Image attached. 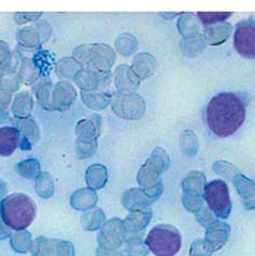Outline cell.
Returning <instances> with one entry per match:
<instances>
[{
    "mask_svg": "<svg viewBox=\"0 0 255 256\" xmlns=\"http://www.w3.org/2000/svg\"><path fill=\"white\" fill-rule=\"evenodd\" d=\"M246 118V106L238 95L221 93L211 99L207 108V122L212 132L225 138L235 134Z\"/></svg>",
    "mask_w": 255,
    "mask_h": 256,
    "instance_id": "cell-1",
    "label": "cell"
},
{
    "mask_svg": "<svg viewBox=\"0 0 255 256\" xmlns=\"http://www.w3.org/2000/svg\"><path fill=\"white\" fill-rule=\"evenodd\" d=\"M0 214L4 223L14 230H24L36 218V206L24 194H12L0 204Z\"/></svg>",
    "mask_w": 255,
    "mask_h": 256,
    "instance_id": "cell-2",
    "label": "cell"
},
{
    "mask_svg": "<svg viewBox=\"0 0 255 256\" xmlns=\"http://www.w3.org/2000/svg\"><path fill=\"white\" fill-rule=\"evenodd\" d=\"M146 244L155 256H174L182 246L181 234L172 225H158L148 232Z\"/></svg>",
    "mask_w": 255,
    "mask_h": 256,
    "instance_id": "cell-3",
    "label": "cell"
},
{
    "mask_svg": "<svg viewBox=\"0 0 255 256\" xmlns=\"http://www.w3.org/2000/svg\"><path fill=\"white\" fill-rule=\"evenodd\" d=\"M168 158L164 150L158 148L150 160L140 169L138 182L146 193L155 202L162 194V182L160 176L167 167Z\"/></svg>",
    "mask_w": 255,
    "mask_h": 256,
    "instance_id": "cell-4",
    "label": "cell"
},
{
    "mask_svg": "<svg viewBox=\"0 0 255 256\" xmlns=\"http://www.w3.org/2000/svg\"><path fill=\"white\" fill-rule=\"evenodd\" d=\"M204 198L208 208L216 218H228L232 212V202L228 184L223 180H214L204 186Z\"/></svg>",
    "mask_w": 255,
    "mask_h": 256,
    "instance_id": "cell-5",
    "label": "cell"
},
{
    "mask_svg": "<svg viewBox=\"0 0 255 256\" xmlns=\"http://www.w3.org/2000/svg\"><path fill=\"white\" fill-rule=\"evenodd\" d=\"M206 176L200 172H190L182 182V202L186 209L197 213L202 208V197Z\"/></svg>",
    "mask_w": 255,
    "mask_h": 256,
    "instance_id": "cell-6",
    "label": "cell"
},
{
    "mask_svg": "<svg viewBox=\"0 0 255 256\" xmlns=\"http://www.w3.org/2000/svg\"><path fill=\"white\" fill-rule=\"evenodd\" d=\"M235 48L246 58H255V20L249 18L237 24Z\"/></svg>",
    "mask_w": 255,
    "mask_h": 256,
    "instance_id": "cell-7",
    "label": "cell"
},
{
    "mask_svg": "<svg viewBox=\"0 0 255 256\" xmlns=\"http://www.w3.org/2000/svg\"><path fill=\"white\" fill-rule=\"evenodd\" d=\"M125 240L124 224L121 220L113 218L106 224L102 232L98 236L99 248L104 252H116Z\"/></svg>",
    "mask_w": 255,
    "mask_h": 256,
    "instance_id": "cell-8",
    "label": "cell"
},
{
    "mask_svg": "<svg viewBox=\"0 0 255 256\" xmlns=\"http://www.w3.org/2000/svg\"><path fill=\"white\" fill-rule=\"evenodd\" d=\"M230 234V226L224 222H216L209 226L204 236V242L212 253L218 251L228 242Z\"/></svg>",
    "mask_w": 255,
    "mask_h": 256,
    "instance_id": "cell-9",
    "label": "cell"
},
{
    "mask_svg": "<svg viewBox=\"0 0 255 256\" xmlns=\"http://www.w3.org/2000/svg\"><path fill=\"white\" fill-rule=\"evenodd\" d=\"M34 256H74L72 244L39 240L32 250Z\"/></svg>",
    "mask_w": 255,
    "mask_h": 256,
    "instance_id": "cell-10",
    "label": "cell"
},
{
    "mask_svg": "<svg viewBox=\"0 0 255 256\" xmlns=\"http://www.w3.org/2000/svg\"><path fill=\"white\" fill-rule=\"evenodd\" d=\"M154 202L144 190L132 188L127 190L123 197L124 207L130 212L150 210V206Z\"/></svg>",
    "mask_w": 255,
    "mask_h": 256,
    "instance_id": "cell-11",
    "label": "cell"
},
{
    "mask_svg": "<svg viewBox=\"0 0 255 256\" xmlns=\"http://www.w3.org/2000/svg\"><path fill=\"white\" fill-rule=\"evenodd\" d=\"M232 182L242 199L244 207L248 210L255 209V182L240 174L234 178Z\"/></svg>",
    "mask_w": 255,
    "mask_h": 256,
    "instance_id": "cell-12",
    "label": "cell"
},
{
    "mask_svg": "<svg viewBox=\"0 0 255 256\" xmlns=\"http://www.w3.org/2000/svg\"><path fill=\"white\" fill-rule=\"evenodd\" d=\"M151 218H152L151 209L132 212L130 216H127L125 222L123 223L125 234L144 232V228L148 224V222H150Z\"/></svg>",
    "mask_w": 255,
    "mask_h": 256,
    "instance_id": "cell-13",
    "label": "cell"
},
{
    "mask_svg": "<svg viewBox=\"0 0 255 256\" xmlns=\"http://www.w3.org/2000/svg\"><path fill=\"white\" fill-rule=\"evenodd\" d=\"M20 132L14 127L0 128V155H11L18 146Z\"/></svg>",
    "mask_w": 255,
    "mask_h": 256,
    "instance_id": "cell-14",
    "label": "cell"
},
{
    "mask_svg": "<svg viewBox=\"0 0 255 256\" xmlns=\"http://www.w3.org/2000/svg\"><path fill=\"white\" fill-rule=\"evenodd\" d=\"M230 30V25L228 26V24H224L223 26H216L214 28H207L206 34L209 44L214 46L223 44V42H225L226 39L228 38Z\"/></svg>",
    "mask_w": 255,
    "mask_h": 256,
    "instance_id": "cell-15",
    "label": "cell"
},
{
    "mask_svg": "<svg viewBox=\"0 0 255 256\" xmlns=\"http://www.w3.org/2000/svg\"><path fill=\"white\" fill-rule=\"evenodd\" d=\"M196 216H197L198 223L202 225L204 227H206V228H208L209 226L218 222L216 216L210 211L209 208H206V207H202L196 213Z\"/></svg>",
    "mask_w": 255,
    "mask_h": 256,
    "instance_id": "cell-16",
    "label": "cell"
},
{
    "mask_svg": "<svg viewBox=\"0 0 255 256\" xmlns=\"http://www.w3.org/2000/svg\"><path fill=\"white\" fill-rule=\"evenodd\" d=\"M232 13H198V16L202 20V22L204 25H211V24H216L218 22H222L228 18L230 16Z\"/></svg>",
    "mask_w": 255,
    "mask_h": 256,
    "instance_id": "cell-17",
    "label": "cell"
},
{
    "mask_svg": "<svg viewBox=\"0 0 255 256\" xmlns=\"http://www.w3.org/2000/svg\"><path fill=\"white\" fill-rule=\"evenodd\" d=\"M212 252L204 240H196L190 244V256H211Z\"/></svg>",
    "mask_w": 255,
    "mask_h": 256,
    "instance_id": "cell-18",
    "label": "cell"
},
{
    "mask_svg": "<svg viewBox=\"0 0 255 256\" xmlns=\"http://www.w3.org/2000/svg\"><path fill=\"white\" fill-rule=\"evenodd\" d=\"M230 167H232V165H230V164L220 162H216L214 165V170L216 174H221L223 176H226L228 179H230L232 181L234 178H235L239 174V172L235 167H234L232 169H230Z\"/></svg>",
    "mask_w": 255,
    "mask_h": 256,
    "instance_id": "cell-19",
    "label": "cell"
},
{
    "mask_svg": "<svg viewBox=\"0 0 255 256\" xmlns=\"http://www.w3.org/2000/svg\"><path fill=\"white\" fill-rule=\"evenodd\" d=\"M97 255L98 256H124L120 252H104L102 250H97Z\"/></svg>",
    "mask_w": 255,
    "mask_h": 256,
    "instance_id": "cell-20",
    "label": "cell"
},
{
    "mask_svg": "<svg viewBox=\"0 0 255 256\" xmlns=\"http://www.w3.org/2000/svg\"><path fill=\"white\" fill-rule=\"evenodd\" d=\"M124 256H125V255H124ZM126 256H128V255H126Z\"/></svg>",
    "mask_w": 255,
    "mask_h": 256,
    "instance_id": "cell-21",
    "label": "cell"
}]
</instances>
